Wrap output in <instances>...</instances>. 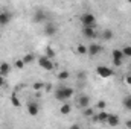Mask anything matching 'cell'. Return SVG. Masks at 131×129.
I'll list each match as a JSON object with an SVG mask.
<instances>
[{"label": "cell", "mask_w": 131, "mask_h": 129, "mask_svg": "<svg viewBox=\"0 0 131 129\" xmlns=\"http://www.w3.org/2000/svg\"><path fill=\"white\" fill-rule=\"evenodd\" d=\"M122 52H124V56L125 58H131V46H125L122 49Z\"/></svg>", "instance_id": "obj_24"}, {"label": "cell", "mask_w": 131, "mask_h": 129, "mask_svg": "<svg viewBox=\"0 0 131 129\" xmlns=\"http://www.w3.org/2000/svg\"><path fill=\"white\" fill-rule=\"evenodd\" d=\"M9 71H11V65L8 64V62H2V64H0V74H2V76L6 78V76L9 74Z\"/></svg>", "instance_id": "obj_14"}, {"label": "cell", "mask_w": 131, "mask_h": 129, "mask_svg": "<svg viewBox=\"0 0 131 129\" xmlns=\"http://www.w3.org/2000/svg\"><path fill=\"white\" fill-rule=\"evenodd\" d=\"M124 52H122V49H114L113 50V59H121V61H124Z\"/></svg>", "instance_id": "obj_15"}, {"label": "cell", "mask_w": 131, "mask_h": 129, "mask_svg": "<svg viewBox=\"0 0 131 129\" xmlns=\"http://www.w3.org/2000/svg\"><path fill=\"white\" fill-rule=\"evenodd\" d=\"M14 65H15V68H18V70H23L26 64H25V61H23V58H21V59H15Z\"/></svg>", "instance_id": "obj_20"}, {"label": "cell", "mask_w": 131, "mask_h": 129, "mask_svg": "<svg viewBox=\"0 0 131 129\" xmlns=\"http://www.w3.org/2000/svg\"><path fill=\"white\" fill-rule=\"evenodd\" d=\"M98 33L95 31V26H82V36L84 38H95Z\"/></svg>", "instance_id": "obj_7"}, {"label": "cell", "mask_w": 131, "mask_h": 129, "mask_svg": "<svg viewBox=\"0 0 131 129\" xmlns=\"http://www.w3.org/2000/svg\"><path fill=\"white\" fill-rule=\"evenodd\" d=\"M127 2H128V3H131V0H127Z\"/></svg>", "instance_id": "obj_32"}, {"label": "cell", "mask_w": 131, "mask_h": 129, "mask_svg": "<svg viewBox=\"0 0 131 129\" xmlns=\"http://www.w3.org/2000/svg\"><path fill=\"white\" fill-rule=\"evenodd\" d=\"M99 53H102V46L98 44V43H92L90 46H87V55L90 58H95L98 56Z\"/></svg>", "instance_id": "obj_4"}, {"label": "cell", "mask_w": 131, "mask_h": 129, "mask_svg": "<svg viewBox=\"0 0 131 129\" xmlns=\"http://www.w3.org/2000/svg\"><path fill=\"white\" fill-rule=\"evenodd\" d=\"M6 85V81H5V76L0 74V87H5Z\"/></svg>", "instance_id": "obj_29"}, {"label": "cell", "mask_w": 131, "mask_h": 129, "mask_svg": "<svg viewBox=\"0 0 131 129\" xmlns=\"http://www.w3.org/2000/svg\"><path fill=\"white\" fill-rule=\"evenodd\" d=\"M43 82H35L34 84V90H37V91H40V90H43Z\"/></svg>", "instance_id": "obj_26"}, {"label": "cell", "mask_w": 131, "mask_h": 129, "mask_svg": "<svg viewBox=\"0 0 131 129\" xmlns=\"http://www.w3.org/2000/svg\"><path fill=\"white\" fill-rule=\"evenodd\" d=\"M58 31V28H57V24H53V23H47L46 26H44V33L46 35H53V33H57Z\"/></svg>", "instance_id": "obj_12"}, {"label": "cell", "mask_w": 131, "mask_h": 129, "mask_svg": "<svg viewBox=\"0 0 131 129\" xmlns=\"http://www.w3.org/2000/svg\"><path fill=\"white\" fill-rule=\"evenodd\" d=\"M127 126H128V128H131V122H127Z\"/></svg>", "instance_id": "obj_31"}, {"label": "cell", "mask_w": 131, "mask_h": 129, "mask_svg": "<svg viewBox=\"0 0 131 129\" xmlns=\"http://www.w3.org/2000/svg\"><path fill=\"white\" fill-rule=\"evenodd\" d=\"M38 64H40V67H41L43 70H46V71H52V70L55 68L52 58H47L46 55H43V56L38 58Z\"/></svg>", "instance_id": "obj_2"}, {"label": "cell", "mask_w": 131, "mask_h": 129, "mask_svg": "<svg viewBox=\"0 0 131 129\" xmlns=\"http://www.w3.org/2000/svg\"><path fill=\"white\" fill-rule=\"evenodd\" d=\"M122 105H124V108L127 109V111H131V96H127L124 99V102H122Z\"/></svg>", "instance_id": "obj_19"}, {"label": "cell", "mask_w": 131, "mask_h": 129, "mask_svg": "<svg viewBox=\"0 0 131 129\" xmlns=\"http://www.w3.org/2000/svg\"><path fill=\"white\" fill-rule=\"evenodd\" d=\"M11 102H12V105H14V106H20V100H18L15 96L11 97Z\"/></svg>", "instance_id": "obj_27"}, {"label": "cell", "mask_w": 131, "mask_h": 129, "mask_svg": "<svg viewBox=\"0 0 131 129\" xmlns=\"http://www.w3.org/2000/svg\"><path fill=\"white\" fill-rule=\"evenodd\" d=\"M23 61H25V64H31L34 61V55L32 53H26V55L23 56Z\"/></svg>", "instance_id": "obj_23"}, {"label": "cell", "mask_w": 131, "mask_h": 129, "mask_svg": "<svg viewBox=\"0 0 131 129\" xmlns=\"http://www.w3.org/2000/svg\"><path fill=\"white\" fill-rule=\"evenodd\" d=\"M105 105H107V103H105L104 100H99L98 105H96V108H99V109H104V108H105Z\"/></svg>", "instance_id": "obj_28"}, {"label": "cell", "mask_w": 131, "mask_h": 129, "mask_svg": "<svg viewBox=\"0 0 131 129\" xmlns=\"http://www.w3.org/2000/svg\"><path fill=\"white\" fill-rule=\"evenodd\" d=\"M38 112H40V105L37 102H29L28 103V114L35 117V115H38Z\"/></svg>", "instance_id": "obj_8"}, {"label": "cell", "mask_w": 131, "mask_h": 129, "mask_svg": "<svg viewBox=\"0 0 131 129\" xmlns=\"http://www.w3.org/2000/svg\"><path fill=\"white\" fill-rule=\"evenodd\" d=\"M79 21L82 23V26H96V17L90 12H85L79 17Z\"/></svg>", "instance_id": "obj_3"}, {"label": "cell", "mask_w": 131, "mask_h": 129, "mask_svg": "<svg viewBox=\"0 0 131 129\" xmlns=\"http://www.w3.org/2000/svg\"><path fill=\"white\" fill-rule=\"evenodd\" d=\"M84 115H85V117H93V115H95V111H93V108H90V106L84 108Z\"/></svg>", "instance_id": "obj_21"}, {"label": "cell", "mask_w": 131, "mask_h": 129, "mask_svg": "<svg viewBox=\"0 0 131 129\" xmlns=\"http://www.w3.org/2000/svg\"><path fill=\"white\" fill-rule=\"evenodd\" d=\"M46 56H47V58L55 56V50H53L52 47H46Z\"/></svg>", "instance_id": "obj_25"}, {"label": "cell", "mask_w": 131, "mask_h": 129, "mask_svg": "<svg viewBox=\"0 0 131 129\" xmlns=\"http://www.w3.org/2000/svg\"><path fill=\"white\" fill-rule=\"evenodd\" d=\"M46 17H47V15H46V12L40 9V11H37V12H35V15H34V23H43V21L46 20Z\"/></svg>", "instance_id": "obj_11"}, {"label": "cell", "mask_w": 131, "mask_h": 129, "mask_svg": "<svg viewBox=\"0 0 131 129\" xmlns=\"http://www.w3.org/2000/svg\"><path fill=\"white\" fill-rule=\"evenodd\" d=\"M72 96H73V88H70V87H60L55 91V99L60 100V102H66Z\"/></svg>", "instance_id": "obj_1"}, {"label": "cell", "mask_w": 131, "mask_h": 129, "mask_svg": "<svg viewBox=\"0 0 131 129\" xmlns=\"http://www.w3.org/2000/svg\"><path fill=\"white\" fill-rule=\"evenodd\" d=\"M76 53H78V55H87V46H84V44H78V47H76Z\"/></svg>", "instance_id": "obj_18"}, {"label": "cell", "mask_w": 131, "mask_h": 129, "mask_svg": "<svg viewBox=\"0 0 131 129\" xmlns=\"http://www.w3.org/2000/svg\"><path fill=\"white\" fill-rule=\"evenodd\" d=\"M70 111H72V106H70L69 103H64V105H61V108H60V112H61L63 115H67V114H70Z\"/></svg>", "instance_id": "obj_17"}, {"label": "cell", "mask_w": 131, "mask_h": 129, "mask_svg": "<svg viewBox=\"0 0 131 129\" xmlns=\"http://www.w3.org/2000/svg\"><path fill=\"white\" fill-rule=\"evenodd\" d=\"M125 82H127L128 85H131V74H128V76L125 78Z\"/></svg>", "instance_id": "obj_30"}, {"label": "cell", "mask_w": 131, "mask_h": 129, "mask_svg": "<svg viewBox=\"0 0 131 129\" xmlns=\"http://www.w3.org/2000/svg\"><path fill=\"white\" fill-rule=\"evenodd\" d=\"M96 73H98L99 78H102V79H107V78L113 76V70L110 67H107V65H99L96 68Z\"/></svg>", "instance_id": "obj_5"}, {"label": "cell", "mask_w": 131, "mask_h": 129, "mask_svg": "<svg viewBox=\"0 0 131 129\" xmlns=\"http://www.w3.org/2000/svg\"><path fill=\"white\" fill-rule=\"evenodd\" d=\"M0 38H2V32H0Z\"/></svg>", "instance_id": "obj_33"}, {"label": "cell", "mask_w": 131, "mask_h": 129, "mask_svg": "<svg viewBox=\"0 0 131 129\" xmlns=\"http://www.w3.org/2000/svg\"><path fill=\"white\" fill-rule=\"evenodd\" d=\"M113 36H114V33H113V31H110V29H105L102 32V40H105V41H110Z\"/></svg>", "instance_id": "obj_16"}, {"label": "cell", "mask_w": 131, "mask_h": 129, "mask_svg": "<svg viewBox=\"0 0 131 129\" xmlns=\"http://www.w3.org/2000/svg\"><path fill=\"white\" fill-rule=\"evenodd\" d=\"M76 103H78V106H79V108H82V109H84V108L90 106V97L87 96V94H81V96L78 97V102H76Z\"/></svg>", "instance_id": "obj_9"}, {"label": "cell", "mask_w": 131, "mask_h": 129, "mask_svg": "<svg viewBox=\"0 0 131 129\" xmlns=\"http://www.w3.org/2000/svg\"><path fill=\"white\" fill-rule=\"evenodd\" d=\"M58 79H60V81H66V79H69V71H67V70L60 71V73H58Z\"/></svg>", "instance_id": "obj_22"}, {"label": "cell", "mask_w": 131, "mask_h": 129, "mask_svg": "<svg viewBox=\"0 0 131 129\" xmlns=\"http://www.w3.org/2000/svg\"><path fill=\"white\" fill-rule=\"evenodd\" d=\"M93 119H95V122H99V123H107L108 112H105V111H101V112H98V114H95V115H93Z\"/></svg>", "instance_id": "obj_10"}, {"label": "cell", "mask_w": 131, "mask_h": 129, "mask_svg": "<svg viewBox=\"0 0 131 129\" xmlns=\"http://www.w3.org/2000/svg\"><path fill=\"white\" fill-rule=\"evenodd\" d=\"M107 123H108L110 126H117V125L121 123V120H119V117H117V115H114V114H108Z\"/></svg>", "instance_id": "obj_13"}, {"label": "cell", "mask_w": 131, "mask_h": 129, "mask_svg": "<svg viewBox=\"0 0 131 129\" xmlns=\"http://www.w3.org/2000/svg\"><path fill=\"white\" fill-rule=\"evenodd\" d=\"M11 20H12V14H11L8 9H2V11H0V26L9 24Z\"/></svg>", "instance_id": "obj_6"}]
</instances>
